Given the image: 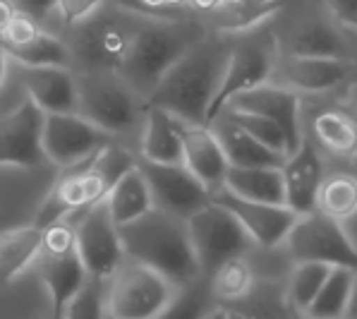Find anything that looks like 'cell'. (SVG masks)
Instances as JSON below:
<instances>
[{"mask_svg": "<svg viewBox=\"0 0 357 319\" xmlns=\"http://www.w3.org/2000/svg\"><path fill=\"white\" fill-rule=\"evenodd\" d=\"M230 51L233 41L221 34H206L168 70L146 106L168 111L185 125H206L211 103L226 75Z\"/></svg>", "mask_w": 357, "mask_h": 319, "instance_id": "cell-1", "label": "cell"}, {"mask_svg": "<svg viewBox=\"0 0 357 319\" xmlns=\"http://www.w3.org/2000/svg\"><path fill=\"white\" fill-rule=\"evenodd\" d=\"M132 168H137V158L113 142V144L103 147L89 161L60 170L46 200L38 207L34 225L46 228L51 223L79 216V214L89 212L91 207L106 202L113 185Z\"/></svg>", "mask_w": 357, "mask_h": 319, "instance_id": "cell-2", "label": "cell"}, {"mask_svg": "<svg viewBox=\"0 0 357 319\" xmlns=\"http://www.w3.org/2000/svg\"><path fill=\"white\" fill-rule=\"evenodd\" d=\"M125 257L130 262L144 264L168 279L175 288L195 283L202 279V269L192 247L188 221L151 209L139 221L120 228Z\"/></svg>", "mask_w": 357, "mask_h": 319, "instance_id": "cell-3", "label": "cell"}, {"mask_svg": "<svg viewBox=\"0 0 357 319\" xmlns=\"http://www.w3.org/2000/svg\"><path fill=\"white\" fill-rule=\"evenodd\" d=\"M206 34L197 22L142 20L118 77L146 103L168 70Z\"/></svg>", "mask_w": 357, "mask_h": 319, "instance_id": "cell-4", "label": "cell"}, {"mask_svg": "<svg viewBox=\"0 0 357 319\" xmlns=\"http://www.w3.org/2000/svg\"><path fill=\"white\" fill-rule=\"evenodd\" d=\"M77 115L106 135H128L139 125L146 103L118 77V73L77 75Z\"/></svg>", "mask_w": 357, "mask_h": 319, "instance_id": "cell-5", "label": "cell"}, {"mask_svg": "<svg viewBox=\"0 0 357 319\" xmlns=\"http://www.w3.org/2000/svg\"><path fill=\"white\" fill-rule=\"evenodd\" d=\"M137 27L139 20L130 15L98 10L75 27L73 41L68 43L73 63L79 65V73H118Z\"/></svg>", "mask_w": 357, "mask_h": 319, "instance_id": "cell-6", "label": "cell"}, {"mask_svg": "<svg viewBox=\"0 0 357 319\" xmlns=\"http://www.w3.org/2000/svg\"><path fill=\"white\" fill-rule=\"evenodd\" d=\"M278 65V41L273 31L257 29L255 34L233 43V51L228 58V68L223 75V82L218 87V94L211 103L206 125H211L235 96L252 91L261 84H268L273 70Z\"/></svg>", "mask_w": 357, "mask_h": 319, "instance_id": "cell-7", "label": "cell"}, {"mask_svg": "<svg viewBox=\"0 0 357 319\" xmlns=\"http://www.w3.org/2000/svg\"><path fill=\"white\" fill-rule=\"evenodd\" d=\"M175 285L153 269L125 262L106 283V310L113 319H158L175 295Z\"/></svg>", "mask_w": 357, "mask_h": 319, "instance_id": "cell-8", "label": "cell"}, {"mask_svg": "<svg viewBox=\"0 0 357 319\" xmlns=\"http://www.w3.org/2000/svg\"><path fill=\"white\" fill-rule=\"evenodd\" d=\"M188 233L202 276H211L226 262L245 257L255 245L238 218L216 202H208L204 209L188 218Z\"/></svg>", "mask_w": 357, "mask_h": 319, "instance_id": "cell-9", "label": "cell"}, {"mask_svg": "<svg viewBox=\"0 0 357 319\" xmlns=\"http://www.w3.org/2000/svg\"><path fill=\"white\" fill-rule=\"evenodd\" d=\"M285 247L295 264L319 262L333 269L343 267L357 272V247L350 240L345 225L321 212L300 216L285 240Z\"/></svg>", "mask_w": 357, "mask_h": 319, "instance_id": "cell-10", "label": "cell"}, {"mask_svg": "<svg viewBox=\"0 0 357 319\" xmlns=\"http://www.w3.org/2000/svg\"><path fill=\"white\" fill-rule=\"evenodd\" d=\"M68 221L75 225L77 252H79V260L89 279L108 283L115 276V272L128 262V257H125L120 228L113 223L106 202L91 207L79 216L68 218Z\"/></svg>", "mask_w": 357, "mask_h": 319, "instance_id": "cell-11", "label": "cell"}, {"mask_svg": "<svg viewBox=\"0 0 357 319\" xmlns=\"http://www.w3.org/2000/svg\"><path fill=\"white\" fill-rule=\"evenodd\" d=\"M108 144H113V137L77 113L46 115L43 120V156L60 170L89 161Z\"/></svg>", "mask_w": 357, "mask_h": 319, "instance_id": "cell-12", "label": "cell"}, {"mask_svg": "<svg viewBox=\"0 0 357 319\" xmlns=\"http://www.w3.org/2000/svg\"><path fill=\"white\" fill-rule=\"evenodd\" d=\"M142 175L151 190L153 207L161 212L188 221L199 209L211 202L208 192L183 163H151L144 158H137Z\"/></svg>", "mask_w": 357, "mask_h": 319, "instance_id": "cell-13", "label": "cell"}, {"mask_svg": "<svg viewBox=\"0 0 357 319\" xmlns=\"http://www.w3.org/2000/svg\"><path fill=\"white\" fill-rule=\"evenodd\" d=\"M43 120L46 113L29 98L0 113V166L36 168L46 161L41 147Z\"/></svg>", "mask_w": 357, "mask_h": 319, "instance_id": "cell-14", "label": "cell"}, {"mask_svg": "<svg viewBox=\"0 0 357 319\" xmlns=\"http://www.w3.org/2000/svg\"><path fill=\"white\" fill-rule=\"evenodd\" d=\"M211 202L226 207L230 214L240 221L247 230L252 243L261 250H273L278 245H285L293 225L298 223V214L285 205H261V202H247L235 197L233 192L221 188L211 195Z\"/></svg>", "mask_w": 357, "mask_h": 319, "instance_id": "cell-15", "label": "cell"}, {"mask_svg": "<svg viewBox=\"0 0 357 319\" xmlns=\"http://www.w3.org/2000/svg\"><path fill=\"white\" fill-rule=\"evenodd\" d=\"M300 106L302 101L293 89L281 84H271V82L257 87L252 91H245V94L235 96L228 103L230 111L252 113V115H259V118L271 120L283 132L288 156H293L300 149L302 140H305L302 123H300Z\"/></svg>", "mask_w": 357, "mask_h": 319, "instance_id": "cell-16", "label": "cell"}, {"mask_svg": "<svg viewBox=\"0 0 357 319\" xmlns=\"http://www.w3.org/2000/svg\"><path fill=\"white\" fill-rule=\"evenodd\" d=\"M13 73L22 82L24 98L46 115L77 113V75L70 68H24L13 60Z\"/></svg>", "mask_w": 357, "mask_h": 319, "instance_id": "cell-17", "label": "cell"}, {"mask_svg": "<svg viewBox=\"0 0 357 319\" xmlns=\"http://www.w3.org/2000/svg\"><path fill=\"white\" fill-rule=\"evenodd\" d=\"M324 158L312 140H302L300 149L283 163L285 183V207L293 209L298 216L317 212V200L324 185Z\"/></svg>", "mask_w": 357, "mask_h": 319, "instance_id": "cell-18", "label": "cell"}, {"mask_svg": "<svg viewBox=\"0 0 357 319\" xmlns=\"http://www.w3.org/2000/svg\"><path fill=\"white\" fill-rule=\"evenodd\" d=\"M183 166L211 195L226 185L230 163L216 132L211 128H206V125H183Z\"/></svg>", "mask_w": 357, "mask_h": 319, "instance_id": "cell-19", "label": "cell"}, {"mask_svg": "<svg viewBox=\"0 0 357 319\" xmlns=\"http://www.w3.org/2000/svg\"><path fill=\"white\" fill-rule=\"evenodd\" d=\"M38 276L48 293V315L53 319H63L68 305L77 298L82 288L91 281L84 264L79 260V252H60V255H38Z\"/></svg>", "mask_w": 357, "mask_h": 319, "instance_id": "cell-20", "label": "cell"}, {"mask_svg": "<svg viewBox=\"0 0 357 319\" xmlns=\"http://www.w3.org/2000/svg\"><path fill=\"white\" fill-rule=\"evenodd\" d=\"M281 77L288 84V89L310 91V94H321V91L336 89L338 84H345L355 75L353 60H336V58H293L285 56L281 63Z\"/></svg>", "mask_w": 357, "mask_h": 319, "instance_id": "cell-21", "label": "cell"}, {"mask_svg": "<svg viewBox=\"0 0 357 319\" xmlns=\"http://www.w3.org/2000/svg\"><path fill=\"white\" fill-rule=\"evenodd\" d=\"M208 128L216 132L230 168H283L285 156L271 151L261 142H257L255 137H250L226 113L218 115Z\"/></svg>", "mask_w": 357, "mask_h": 319, "instance_id": "cell-22", "label": "cell"}, {"mask_svg": "<svg viewBox=\"0 0 357 319\" xmlns=\"http://www.w3.org/2000/svg\"><path fill=\"white\" fill-rule=\"evenodd\" d=\"M293 58H336L353 60L340 27L333 20L310 17L300 22L288 38V53Z\"/></svg>", "mask_w": 357, "mask_h": 319, "instance_id": "cell-23", "label": "cell"}, {"mask_svg": "<svg viewBox=\"0 0 357 319\" xmlns=\"http://www.w3.org/2000/svg\"><path fill=\"white\" fill-rule=\"evenodd\" d=\"M183 120L146 106L139 158L151 163H183Z\"/></svg>", "mask_w": 357, "mask_h": 319, "instance_id": "cell-24", "label": "cell"}, {"mask_svg": "<svg viewBox=\"0 0 357 319\" xmlns=\"http://www.w3.org/2000/svg\"><path fill=\"white\" fill-rule=\"evenodd\" d=\"M43 230L38 225H17L0 233V290L15 283L31 264L38 262Z\"/></svg>", "mask_w": 357, "mask_h": 319, "instance_id": "cell-25", "label": "cell"}, {"mask_svg": "<svg viewBox=\"0 0 357 319\" xmlns=\"http://www.w3.org/2000/svg\"><path fill=\"white\" fill-rule=\"evenodd\" d=\"M106 207H108V214H111L113 223L118 225V228L139 221L151 209H156L153 207L151 190H149V185H146L144 175H142L139 166L132 168L130 173H125L123 178L113 185V190L108 192V197H106Z\"/></svg>", "mask_w": 357, "mask_h": 319, "instance_id": "cell-26", "label": "cell"}, {"mask_svg": "<svg viewBox=\"0 0 357 319\" xmlns=\"http://www.w3.org/2000/svg\"><path fill=\"white\" fill-rule=\"evenodd\" d=\"M223 188L247 202L285 205L283 168H230Z\"/></svg>", "mask_w": 357, "mask_h": 319, "instance_id": "cell-27", "label": "cell"}, {"mask_svg": "<svg viewBox=\"0 0 357 319\" xmlns=\"http://www.w3.org/2000/svg\"><path fill=\"white\" fill-rule=\"evenodd\" d=\"M317 142L338 156H357V120L340 108H324L312 118Z\"/></svg>", "mask_w": 357, "mask_h": 319, "instance_id": "cell-28", "label": "cell"}, {"mask_svg": "<svg viewBox=\"0 0 357 319\" xmlns=\"http://www.w3.org/2000/svg\"><path fill=\"white\" fill-rule=\"evenodd\" d=\"M206 279H208V285H211L213 300H216L221 307L240 305L243 300L250 298V293L257 285L255 272H252L250 262H247L245 257L226 262L223 267H218L216 272Z\"/></svg>", "mask_w": 357, "mask_h": 319, "instance_id": "cell-29", "label": "cell"}, {"mask_svg": "<svg viewBox=\"0 0 357 319\" xmlns=\"http://www.w3.org/2000/svg\"><path fill=\"white\" fill-rule=\"evenodd\" d=\"M290 0H273L268 5H240L235 0H223L211 15L213 34H226V31H245L261 27L268 17L288 5Z\"/></svg>", "mask_w": 357, "mask_h": 319, "instance_id": "cell-30", "label": "cell"}, {"mask_svg": "<svg viewBox=\"0 0 357 319\" xmlns=\"http://www.w3.org/2000/svg\"><path fill=\"white\" fill-rule=\"evenodd\" d=\"M355 276L357 272H353V269H331L324 288L302 319H343L350 305V295H353Z\"/></svg>", "mask_w": 357, "mask_h": 319, "instance_id": "cell-31", "label": "cell"}, {"mask_svg": "<svg viewBox=\"0 0 357 319\" xmlns=\"http://www.w3.org/2000/svg\"><path fill=\"white\" fill-rule=\"evenodd\" d=\"M317 212L345 223L357 214V178L353 173H333L324 178Z\"/></svg>", "mask_w": 357, "mask_h": 319, "instance_id": "cell-32", "label": "cell"}, {"mask_svg": "<svg viewBox=\"0 0 357 319\" xmlns=\"http://www.w3.org/2000/svg\"><path fill=\"white\" fill-rule=\"evenodd\" d=\"M331 269L333 267H326V264L319 262L295 264V269L290 272L288 285H285V295H288L290 307H293L298 317H305V312L310 310V305L319 295L324 283H326Z\"/></svg>", "mask_w": 357, "mask_h": 319, "instance_id": "cell-33", "label": "cell"}, {"mask_svg": "<svg viewBox=\"0 0 357 319\" xmlns=\"http://www.w3.org/2000/svg\"><path fill=\"white\" fill-rule=\"evenodd\" d=\"M8 56L15 63L24 65V68H70L73 65V56L70 48L63 38L41 31L34 41L26 43L22 48H5Z\"/></svg>", "mask_w": 357, "mask_h": 319, "instance_id": "cell-34", "label": "cell"}, {"mask_svg": "<svg viewBox=\"0 0 357 319\" xmlns=\"http://www.w3.org/2000/svg\"><path fill=\"white\" fill-rule=\"evenodd\" d=\"M216 307L221 305L213 300L208 279L202 276L195 283L175 290L170 305L163 310V315L158 319H206Z\"/></svg>", "mask_w": 357, "mask_h": 319, "instance_id": "cell-35", "label": "cell"}, {"mask_svg": "<svg viewBox=\"0 0 357 319\" xmlns=\"http://www.w3.org/2000/svg\"><path fill=\"white\" fill-rule=\"evenodd\" d=\"M235 307H240L250 319H298L285 295V285L276 281L257 283L250 298Z\"/></svg>", "mask_w": 357, "mask_h": 319, "instance_id": "cell-36", "label": "cell"}, {"mask_svg": "<svg viewBox=\"0 0 357 319\" xmlns=\"http://www.w3.org/2000/svg\"><path fill=\"white\" fill-rule=\"evenodd\" d=\"M223 113H226L228 118L233 120L235 125H238V128H243L250 137H255L257 142H261L264 147H268L271 151H276V154H281V156L288 158V149H285L283 132L278 130L276 125L271 123V120L259 118V115H252V113L230 111V108H226Z\"/></svg>", "mask_w": 357, "mask_h": 319, "instance_id": "cell-37", "label": "cell"}, {"mask_svg": "<svg viewBox=\"0 0 357 319\" xmlns=\"http://www.w3.org/2000/svg\"><path fill=\"white\" fill-rule=\"evenodd\" d=\"M63 319H108L106 310V283L89 281L70 302Z\"/></svg>", "mask_w": 357, "mask_h": 319, "instance_id": "cell-38", "label": "cell"}, {"mask_svg": "<svg viewBox=\"0 0 357 319\" xmlns=\"http://www.w3.org/2000/svg\"><path fill=\"white\" fill-rule=\"evenodd\" d=\"M38 34H41L38 20L29 17V15H24V13H17L0 38H3V48H22L34 41Z\"/></svg>", "mask_w": 357, "mask_h": 319, "instance_id": "cell-39", "label": "cell"}, {"mask_svg": "<svg viewBox=\"0 0 357 319\" xmlns=\"http://www.w3.org/2000/svg\"><path fill=\"white\" fill-rule=\"evenodd\" d=\"M106 0H58L56 10L60 13L65 24L77 27L82 22H86L91 15H96L103 8Z\"/></svg>", "mask_w": 357, "mask_h": 319, "instance_id": "cell-40", "label": "cell"}, {"mask_svg": "<svg viewBox=\"0 0 357 319\" xmlns=\"http://www.w3.org/2000/svg\"><path fill=\"white\" fill-rule=\"evenodd\" d=\"M331 20L343 29H357V0H321Z\"/></svg>", "mask_w": 357, "mask_h": 319, "instance_id": "cell-41", "label": "cell"}, {"mask_svg": "<svg viewBox=\"0 0 357 319\" xmlns=\"http://www.w3.org/2000/svg\"><path fill=\"white\" fill-rule=\"evenodd\" d=\"M13 3H15V8H17V13H24L34 20H41V17H46L51 10H56L58 0H13Z\"/></svg>", "mask_w": 357, "mask_h": 319, "instance_id": "cell-42", "label": "cell"}, {"mask_svg": "<svg viewBox=\"0 0 357 319\" xmlns=\"http://www.w3.org/2000/svg\"><path fill=\"white\" fill-rule=\"evenodd\" d=\"M15 15H17V8H15L13 0H0V36L5 34V29L15 20Z\"/></svg>", "mask_w": 357, "mask_h": 319, "instance_id": "cell-43", "label": "cell"}, {"mask_svg": "<svg viewBox=\"0 0 357 319\" xmlns=\"http://www.w3.org/2000/svg\"><path fill=\"white\" fill-rule=\"evenodd\" d=\"M10 73H13V58H10L8 51H5V48L0 46V89H3V87L8 84Z\"/></svg>", "mask_w": 357, "mask_h": 319, "instance_id": "cell-44", "label": "cell"}, {"mask_svg": "<svg viewBox=\"0 0 357 319\" xmlns=\"http://www.w3.org/2000/svg\"><path fill=\"white\" fill-rule=\"evenodd\" d=\"M139 3H142V5H146V8L161 10V8H178V5L188 3V0H139Z\"/></svg>", "mask_w": 357, "mask_h": 319, "instance_id": "cell-45", "label": "cell"}, {"mask_svg": "<svg viewBox=\"0 0 357 319\" xmlns=\"http://www.w3.org/2000/svg\"><path fill=\"white\" fill-rule=\"evenodd\" d=\"M188 3L192 5V8H197V10H206V13H213V10H216L218 5L223 3V0H188Z\"/></svg>", "mask_w": 357, "mask_h": 319, "instance_id": "cell-46", "label": "cell"}, {"mask_svg": "<svg viewBox=\"0 0 357 319\" xmlns=\"http://www.w3.org/2000/svg\"><path fill=\"white\" fill-rule=\"evenodd\" d=\"M343 319H357V276H355V285H353V295H350L348 312H345Z\"/></svg>", "mask_w": 357, "mask_h": 319, "instance_id": "cell-47", "label": "cell"}, {"mask_svg": "<svg viewBox=\"0 0 357 319\" xmlns=\"http://www.w3.org/2000/svg\"><path fill=\"white\" fill-rule=\"evenodd\" d=\"M343 225H345V230H348V235H350V240H353V245L357 247V214H355L353 218H350V221H345Z\"/></svg>", "mask_w": 357, "mask_h": 319, "instance_id": "cell-48", "label": "cell"}, {"mask_svg": "<svg viewBox=\"0 0 357 319\" xmlns=\"http://www.w3.org/2000/svg\"><path fill=\"white\" fill-rule=\"evenodd\" d=\"M226 319H250L240 307H226Z\"/></svg>", "mask_w": 357, "mask_h": 319, "instance_id": "cell-49", "label": "cell"}, {"mask_svg": "<svg viewBox=\"0 0 357 319\" xmlns=\"http://www.w3.org/2000/svg\"><path fill=\"white\" fill-rule=\"evenodd\" d=\"M206 319H226V307H216Z\"/></svg>", "mask_w": 357, "mask_h": 319, "instance_id": "cell-50", "label": "cell"}, {"mask_svg": "<svg viewBox=\"0 0 357 319\" xmlns=\"http://www.w3.org/2000/svg\"><path fill=\"white\" fill-rule=\"evenodd\" d=\"M235 3H240V5H268V3H273V0H235Z\"/></svg>", "mask_w": 357, "mask_h": 319, "instance_id": "cell-51", "label": "cell"}, {"mask_svg": "<svg viewBox=\"0 0 357 319\" xmlns=\"http://www.w3.org/2000/svg\"><path fill=\"white\" fill-rule=\"evenodd\" d=\"M353 96H355V101H357V77H355V82H353Z\"/></svg>", "mask_w": 357, "mask_h": 319, "instance_id": "cell-52", "label": "cell"}, {"mask_svg": "<svg viewBox=\"0 0 357 319\" xmlns=\"http://www.w3.org/2000/svg\"><path fill=\"white\" fill-rule=\"evenodd\" d=\"M353 175H355V178H357V156H355V173H353Z\"/></svg>", "mask_w": 357, "mask_h": 319, "instance_id": "cell-53", "label": "cell"}, {"mask_svg": "<svg viewBox=\"0 0 357 319\" xmlns=\"http://www.w3.org/2000/svg\"><path fill=\"white\" fill-rule=\"evenodd\" d=\"M38 319H53L51 315H46V317H38Z\"/></svg>", "mask_w": 357, "mask_h": 319, "instance_id": "cell-54", "label": "cell"}, {"mask_svg": "<svg viewBox=\"0 0 357 319\" xmlns=\"http://www.w3.org/2000/svg\"><path fill=\"white\" fill-rule=\"evenodd\" d=\"M108 319H113V317H108Z\"/></svg>", "mask_w": 357, "mask_h": 319, "instance_id": "cell-55", "label": "cell"}, {"mask_svg": "<svg viewBox=\"0 0 357 319\" xmlns=\"http://www.w3.org/2000/svg\"><path fill=\"white\" fill-rule=\"evenodd\" d=\"M298 319H302V317H298Z\"/></svg>", "mask_w": 357, "mask_h": 319, "instance_id": "cell-56", "label": "cell"}]
</instances>
